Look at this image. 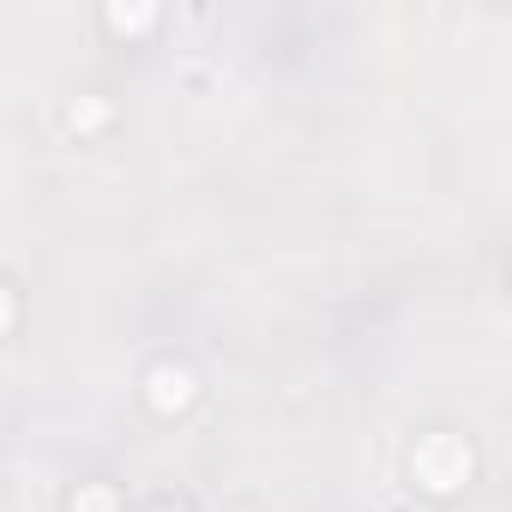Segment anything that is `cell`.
I'll return each instance as SVG.
<instances>
[{"mask_svg": "<svg viewBox=\"0 0 512 512\" xmlns=\"http://www.w3.org/2000/svg\"><path fill=\"white\" fill-rule=\"evenodd\" d=\"M193 398H199L193 368H181V362H157V368L145 374V404H151L157 416H181Z\"/></svg>", "mask_w": 512, "mask_h": 512, "instance_id": "7a4b0ae2", "label": "cell"}, {"mask_svg": "<svg viewBox=\"0 0 512 512\" xmlns=\"http://www.w3.org/2000/svg\"><path fill=\"white\" fill-rule=\"evenodd\" d=\"M151 25H157V7H109V31H121V37H139Z\"/></svg>", "mask_w": 512, "mask_h": 512, "instance_id": "277c9868", "label": "cell"}, {"mask_svg": "<svg viewBox=\"0 0 512 512\" xmlns=\"http://www.w3.org/2000/svg\"><path fill=\"white\" fill-rule=\"evenodd\" d=\"M103 121H109V109H103L97 97H85V103H73V109H67V127H73V133H97Z\"/></svg>", "mask_w": 512, "mask_h": 512, "instance_id": "5b68a950", "label": "cell"}, {"mask_svg": "<svg viewBox=\"0 0 512 512\" xmlns=\"http://www.w3.org/2000/svg\"><path fill=\"white\" fill-rule=\"evenodd\" d=\"M476 470V452L464 434H422L416 452H410V476L428 488V494H458Z\"/></svg>", "mask_w": 512, "mask_h": 512, "instance_id": "6da1fadb", "label": "cell"}, {"mask_svg": "<svg viewBox=\"0 0 512 512\" xmlns=\"http://www.w3.org/2000/svg\"><path fill=\"white\" fill-rule=\"evenodd\" d=\"M67 512H121V494L109 488V482H85L79 494H73V506Z\"/></svg>", "mask_w": 512, "mask_h": 512, "instance_id": "3957f363", "label": "cell"}, {"mask_svg": "<svg viewBox=\"0 0 512 512\" xmlns=\"http://www.w3.org/2000/svg\"><path fill=\"white\" fill-rule=\"evenodd\" d=\"M7 332H13V290L0 284V338H7Z\"/></svg>", "mask_w": 512, "mask_h": 512, "instance_id": "8992f818", "label": "cell"}, {"mask_svg": "<svg viewBox=\"0 0 512 512\" xmlns=\"http://www.w3.org/2000/svg\"><path fill=\"white\" fill-rule=\"evenodd\" d=\"M163 512H181V506H163Z\"/></svg>", "mask_w": 512, "mask_h": 512, "instance_id": "52a82bcc", "label": "cell"}]
</instances>
